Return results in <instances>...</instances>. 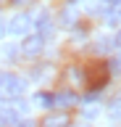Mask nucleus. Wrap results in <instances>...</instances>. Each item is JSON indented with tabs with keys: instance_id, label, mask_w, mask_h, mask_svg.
I'll list each match as a JSON object with an SVG mask.
<instances>
[{
	"instance_id": "nucleus-1",
	"label": "nucleus",
	"mask_w": 121,
	"mask_h": 127,
	"mask_svg": "<svg viewBox=\"0 0 121 127\" xmlns=\"http://www.w3.org/2000/svg\"><path fill=\"white\" fill-rule=\"evenodd\" d=\"M24 87H26V82L21 77L8 74V71H0V98L13 101V98H18V95L24 93Z\"/></svg>"
},
{
	"instance_id": "nucleus-2",
	"label": "nucleus",
	"mask_w": 121,
	"mask_h": 127,
	"mask_svg": "<svg viewBox=\"0 0 121 127\" xmlns=\"http://www.w3.org/2000/svg\"><path fill=\"white\" fill-rule=\"evenodd\" d=\"M82 79H87L89 87L100 90L105 85V79H108V69H105L103 64H92V66H87V71H82Z\"/></svg>"
},
{
	"instance_id": "nucleus-3",
	"label": "nucleus",
	"mask_w": 121,
	"mask_h": 127,
	"mask_svg": "<svg viewBox=\"0 0 121 127\" xmlns=\"http://www.w3.org/2000/svg\"><path fill=\"white\" fill-rule=\"evenodd\" d=\"M42 48H45L42 34H29V37H24V42H21V53L24 56H40Z\"/></svg>"
},
{
	"instance_id": "nucleus-4",
	"label": "nucleus",
	"mask_w": 121,
	"mask_h": 127,
	"mask_svg": "<svg viewBox=\"0 0 121 127\" xmlns=\"http://www.w3.org/2000/svg\"><path fill=\"white\" fill-rule=\"evenodd\" d=\"M8 32H13V34H26V32H29V16L26 13L13 16L11 24H8Z\"/></svg>"
},
{
	"instance_id": "nucleus-5",
	"label": "nucleus",
	"mask_w": 121,
	"mask_h": 127,
	"mask_svg": "<svg viewBox=\"0 0 121 127\" xmlns=\"http://www.w3.org/2000/svg\"><path fill=\"white\" fill-rule=\"evenodd\" d=\"M53 103H58L61 109H69V106H76V103H79V95H76V93H69V90H66V93L53 95Z\"/></svg>"
},
{
	"instance_id": "nucleus-6",
	"label": "nucleus",
	"mask_w": 121,
	"mask_h": 127,
	"mask_svg": "<svg viewBox=\"0 0 121 127\" xmlns=\"http://www.w3.org/2000/svg\"><path fill=\"white\" fill-rule=\"evenodd\" d=\"M40 127H69V117L66 114H50V117L42 119Z\"/></svg>"
},
{
	"instance_id": "nucleus-7",
	"label": "nucleus",
	"mask_w": 121,
	"mask_h": 127,
	"mask_svg": "<svg viewBox=\"0 0 121 127\" xmlns=\"http://www.w3.org/2000/svg\"><path fill=\"white\" fill-rule=\"evenodd\" d=\"M76 21H79V13H76L74 8H66V11H61V27H66V29H74V27H76Z\"/></svg>"
},
{
	"instance_id": "nucleus-8",
	"label": "nucleus",
	"mask_w": 121,
	"mask_h": 127,
	"mask_svg": "<svg viewBox=\"0 0 121 127\" xmlns=\"http://www.w3.org/2000/svg\"><path fill=\"white\" fill-rule=\"evenodd\" d=\"M108 119L111 122H121V98H113L108 103Z\"/></svg>"
},
{
	"instance_id": "nucleus-9",
	"label": "nucleus",
	"mask_w": 121,
	"mask_h": 127,
	"mask_svg": "<svg viewBox=\"0 0 121 127\" xmlns=\"http://www.w3.org/2000/svg\"><path fill=\"white\" fill-rule=\"evenodd\" d=\"M34 103H37V106L50 109V106H53V95H48V93H37V95H34Z\"/></svg>"
},
{
	"instance_id": "nucleus-10",
	"label": "nucleus",
	"mask_w": 121,
	"mask_h": 127,
	"mask_svg": "<svg viewBox=\"0 0 121 127\" xmlns=\"http://www.w3.org/2000/svg\"><path fill=\"white\" fill-rule=\"evenodd\" d=\"M40 27H42V32H48V34H50V32H53V24H50L48 13H42V16H40Z\"/></svg>"
},
{
	"instance_id": "nucleus-11",
	"label": "nucleus",
	"mask_w": 121,
	"mask_h": 127,
	"mask_svg": "<svg viewBox=\"0 0 121 127\" xmlns=\"http://www.w3.org/2000/svg\"><path fill=\"white\" fill-rule=\"evenodd\" d=\"M95 50L97 53H105V50H108V40H100V42L95 45Z\"/></svg>"
},
{
	"instance_id": "nucleus-12",
	"label": "nucleus",
	"mask_w": 121,
	"mask_h": 127,
	"mask_svg": "<svg viewBox=\"0 0 121 127\" xmlns=\"http://www.w3.org/2000/svg\"><path fill=\"white\" fill-rule=\"evenodd\" d=\"M84 117H87V119H92V117H97V109H95V106H92V109H84Z\"/></svg>"
},
{
	"instance_id": "nucleus-13",
	"label": "nucleus",
	"mask_w": 121,
	"mask_h": 127,
	"mask_svg": "<svg viewBox=\"0 0 121 127\" xmlns=\"http://www.w3.org/2000/svg\"><path fill=\"white\" fill-rule=\"evenodd\" d=\"M16 127H37V125H34V122H29V119H26V122H21V125H16Z\"/></svg>"
},
{
	"instance_id": "nucleus-14",
	"label": "nucleus",
	"mask_w": 121,
	"mask_h": 127,
	"mask_svg": "<svg viewBox=\"0 0 121 127\" xmlns=\"http://www.w3.org/2000/svg\"><path fill=\"white\" fill-rule=\"evenodd\" d=\"M116 45L121 48V32H119V34H116Z\"/></svg>"
},
{
	"instance_id": "nucleus-15",
	"label": "nucleus",
	"mask_w": 121,
	"mask_h": 127,
	"mask_svg": "<svg viewBox=\"0 0 121 127\" xmlns=\"http://www.w3.org/2000/svg\"><path fill=\"white\" fill-rule=\"evenodd\" d=\"M3 34H5V27H3V21H0V37H3Z\"/></svg>"
},
{
	"instance_id": "nucleus-16",
	"label": "nucleus",
	"mask_w": 121,
	"mask_h": 127,
	"mask_svg": "<svg viewBox=\"0 0 121 127\" xmlns=\"http://www.w3.org/2000/svg\"><path fill=\"white\" fill-rule=\"evenodd\" d=\"M108 3H113V5H116V3H121V0H108Z\"/></svg>"
},
{
	"instance_id": "nucleus-17",
	"label": "nucleus",
	"mask_w": 121,
	"mask_h": 127,
	"mask_svg": "<svg viewBox=\"0 0 121 127\" xmlns=\"http://www.w3.org/2000/svg\"><path fill=\"white\" fill-rule=\"evenodd\" d=\"M16 3H29V0H16Z\"/></svg>"
}]
</instances>
